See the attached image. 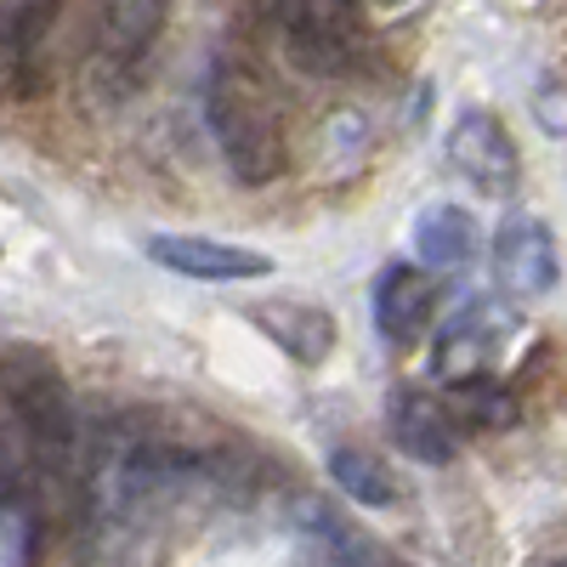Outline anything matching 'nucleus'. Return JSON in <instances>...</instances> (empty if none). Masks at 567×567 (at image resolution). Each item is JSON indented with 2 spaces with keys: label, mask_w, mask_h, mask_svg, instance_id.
<instances>
[{
  "label": "nucleus",
  "mask_w": 567,
  "mask_h": 567,
  "mask_svg": "<svg viewBox=\"0 0 567 567\" xmlns=\"http://www.w3.org/2000/svg\"><path fill=\"white\" fill-rule=\"evenodd\" d=\"M205 125L216 136V148L233 171V182L245 187H267L284 176L290 165V148H284V125L272 109L267 80L245 63V58H216L205 69Z\"/></svg>",
  "instance_id": "1"
},
{
  "label": "nucleus",
  "mask_w": 567,
  "mask_h": 567,
  "mask_svg": "<svg viewBox=\"0 0 567 567\" xmlns=\"http://www.w3.org/2000/svg\"><path fill=\"white\" fill-rule=\"evenodd\" d=\"M0 392H7V409L18 420V432L29 437L34 460L45 471H69L80 449V414H74V398L63 386L58 363L40 352H12L0 363Z\"/></svg>",
  "instance_id": "2"
},
{
  "label": "nucleus",
  "mask_w": 567,
  "mask_h": 567,
  "mask_svg": "<svg viewBox=\"0 0 567 567\" xmlns=\"http://www.w3.org/2000/svg\"><path fill=\"white\" fill-rule=\"evenodd\" d=\"M267 23L307 74H347L363 63L358 0H267Z\"/></svg>",
  "instance_id": "3"
},
{
  "label": "nucleus",
  "mask_w": 567,
  "mask_h": 567,
  "mask_svg": "<svg viewBox=\"0 0 567 567\" xmlns=\"http://www.w3.org/2000/svg\"><path fill=\"white\" fill-rule=\"evenodd\" d=\"M449 165L454 176H465V187H477L483 199H505L516 176H523V159H516V142L499 125V114L488 109H465L449 131Z\"/></svg>",
  "instance_id": "4"
},
{
  "label": "nucleus",
  "mask_w": 567,
  "mask_h": 567,
  "mask_svg": "<svg viewBox=\"0 0 567 567\" xmlns=\"http://www.w3.org/2000/svg\"><path fill=\"white\" fill-rule=\"evenodd\" d=\"M494 278L499 290L516 301H539L561 284V261H556V239L539 216H511L494 233Z\"/></svg>",
  "instance_id": "5"
},
{
  "label": "nucleus",
  "mask_w": 567,
  "mask_h": 567,
  "mask_svg": "<svg viewBox=\"0 0 567 567\" xmlns=\"http://www.w3.org/2000/svg\"><path fill=\"white\" fill-rule=\"evenodd\" d=\"M171 18V0H97V23H91V52L109 74H136L142 58L154 52V40Z\"/></svg>",
  "instance_id": "6"
},
{
  "label": "nucleus",
  "mask_w": 567,
  "mask_h": 567,
  "mask_svg": "<svg viewBox=\"0 0 567 567\" xmlns=\"http://www.w3.org/2000/svg\"><path fill=\"white\" fill-rule=\"evenodd\" d=\"M369 312H374V329H381L392 347H414L425 329H432V312H437V278H432V267L392 261L381 278H374Z\"/></svg>",
  "instance_id": "7"
},
{
  "label": "nucleus",
  "mask_w": 567,
  "mask_h": 567,
  "mask_svg": "<svg viewBox=\"0 0 567 567\" xmlns=\"http://www.w3.org/2000/svg\"><path fill=\"white\" fill-rule=\"evenodd\" d=\"M505 341V318L494 307H465L454 312L443 329H437V341H432V374L449 386H465V381H483L494 352Z\"/></svg>",
  "instance_id": "8"
},
{
  "label": "nucleus",
  "mask_w": 567,
  "mask_h": 567,
  "mask_svg": "<svg viewBox=\"0 0 567 567\" xmlns=\"http://www.w3.org/2000/svg\"><path fill=\"white\" fill-rule=\"evenodd\" d=\"M148 256L182 278H199V284H227V278H261L272 272V261L261 250L245 245H227V239H205V233H154Z\"/></svg>",
  "instance_id": "9"
},
{
  "label": "nucleus",
  "mask_w": 567,
  "mask_h": 567,
  "mask_svg": "<svg viewBox=\"0 0 567 567\" xmlns=\"http://www.w3.org/2000/svg\"><path fill=\"white\" fill-rule=\"evenodd\" d=\"M386 425H392V437L409 460L420 465H449L454 460V420L443 403H432L425 392L414 386H398L392 392V409H386Z\"/></svg>",
  "instance_id": "10"
},
{
  "label": "nucleus",
  "mask_w": 567,
  "mask_h": 567,
  "mask_svg": "<svg viewBox=\"0 0 567 567\" xmlns=\"http://www.w3.org/2000/svg\"><path fill=\"white\" fill-rule=\"evenodd\" d=\"M250 318L267 329V341L284 347L296 363H323L329 352H336V318H329L323 307H312V301H267Z\"/></svg>",
  "instance_id": "11"
},
{
  "label": "nucleus",
  "mask_w": 567,
  "mask_h": 567,
  "mask_svg": "<svg viewBox=\"0 0 567 567\" xmlns=\"http://www.w3.org/2000/svg\"><path fill=\"white\" fill-rule=\"evenodd\" d=\"M414 256H420V267H432V272L471 267V256H477V221H471L460 205L420 210V221H414Z\"/></svg>",
  "instance_id": "12"
},
{
  "label": "nucleus",
  "mask_w": 567,
  "mask_h": 567,
  "mask_svg": "<svg viewBox=\"0 0 567 567\" xmlns=\"http://www.w3.org/2000/svg\"><path fill=\"white\" fill-rule=\"evenodd\" d=\"M0 91L34 97L40 91V18L34 12H0Z\"/></svg>",
  "instance_id": "13"
},
{
  "label": "nucleus",
  "mask_w": 567,
  "mask_h": 567,
  "mask_svg": "<svg viewBox=\"0 0 567 567\" xmlns=\"http://www.w3.org/2000/svg\"><path fill=\"white\" fill-rule=\"evenodd\" d=\"M329 477L341 483V494H352V499H358V505H369V511L398 505V483H392V471H386L381 460H374V454L352 449V443L329 449Z\"/></svg>",
  "instance_id": "14"
},
{
  "label": "nucleus",
  "mask_w": 567,
  "mask_h": 567,
  "mask_svg": "<svg viewBox=\"0 0 567 567\" xmlns=\"http://www.w3.org/2000/svg\"><path fill=\"white\" fill-rule=\"evenodd\" d=\"M550 567H567V556H556V561H550Z\"/></svg>",
  "instance_id": "15"
},
{
  "label": "nucleus",
  "mask_w": 567,
  "mask_h": 567,
  "mask_svg": "<svg viewBox=\"0 0 567 567\" xmlns=\"http://www.w3.org/2000/svg\"><path fill=\"white\" fill-rule=\"evenodd\" d=\"M381 7H398V0H381Z\"/></svg>",
  "instance_id": "16"
}]
</instances>
